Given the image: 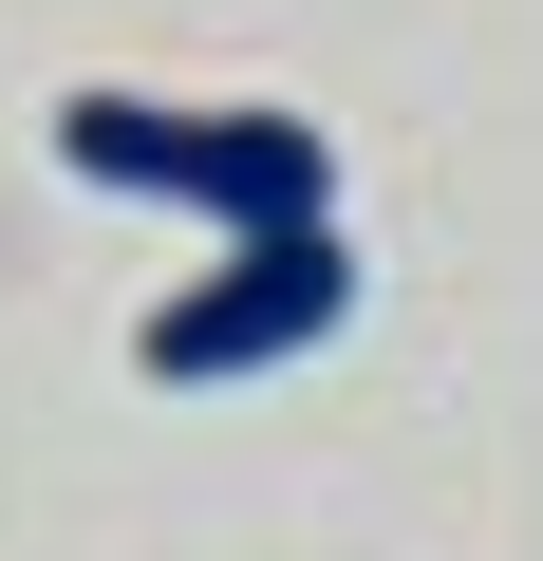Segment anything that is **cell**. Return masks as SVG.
I'll return each mask as SVG.
<instances>
[{
  "mask_svg": "<svg viewBox=\"0 0 543 561\" xmlns=\"http://www.w3.org/2000/svg\"><path fill=\"white\" fill-rule=\"evenodd\" d=\"M57 169H76V187H132V206H188V225H225V243H262V225H338V150H319V113L57 94Z\"/></svg>",
  "mask_w": 543,
  "mask_h": 561,
  "instance_id": "cell-1",
  "label": "cell"
},
{
  "mask_svg": "<svg viewBox=\"0 0 543 561\" xmlns=\"http://www.w3.org/2000/svg\"><path fill=\"white\" fill-rule=\"evenodd\" d=\"M357 319V243L338 225H262V243H225L206 280H169L150 300V393H225V375H282V356H319Z\"/></svg>",
  "mask_w": 543,
  "mask_h": 561,
  "instance_id": "cell-2",
  "label": "cell"
}]
</instances>
